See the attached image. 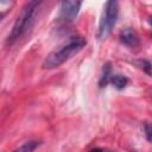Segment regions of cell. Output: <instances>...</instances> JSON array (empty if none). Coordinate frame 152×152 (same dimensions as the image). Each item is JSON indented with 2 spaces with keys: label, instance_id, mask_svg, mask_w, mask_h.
Instances as JSON below:
<instances>
[{
  "label": "cell",
  "instance_id": "6da1fadb",
  "mask_svg": "<svg viewBox=\"0 0 152 152\" xmlns=\"http://www.w3.org/2000/svg\"><path fill=\"white\" fill-rule=\"evenodd\" d=\"M87 44V40L83 37H71L66 43L61 45L58 49L51 51L44 59L42 68L43 69H55L70 59L74 55L80 52Z\"/></svg>",
  "mask_w": 152,
  "mask_h": 152
},
{
  "label": "cell",
  "instance_id": "7a4b0ae2",
  "mask_svg": "<svg viewBox=\"0 0 152 152\" xmlns=\"http://www.w3.org/2000/svg\"><path fill=\"white\" fill-rule=\"evenodd\" d=\"M43 0H31L28 1L20 11L19 15L17 17L13 28L7 38V43L8 44H13L18 38H20L31 26V23L33 20V15L34 12L37 11V8L39 7V5L42 4Z\"/></svg>",
  "mask_w": 152,
  "mask_h": 152
},
{
  "label": "cell",
  "instance_id": "3957f363",
  "mask_svg": "<svg viewBox=\"0 0 152 152\" xmlns=\"http://www.w3.org/2000/svg\"><path fill=\"white\" fill-rule=\"evenodd\" d=\"M118 15H119V0H107L99 24L97 37L100 40L106 39L110 34V32L113 31L116 24Z\"/></svg>",
  "mask_w": 152,
  "mask_h": 152
},
{
  "label": "cell",
  "instance_id": "277c9868",
  "mask_svg": "<svg viewBox=\"0 0 152 152\" xmlns=\"http://www.w3.org/2000/svg\"><path fill=\"white\" fill-rule=\"evenodd\" d=\"M119 40L122 45L129 49H138L140 46V37L138 32L132 27H126L120 31Z\"/></svg>",
  "mask_w": 152,
  "mask_h": 152
},
{
  "label": "cell",
  "instance_id": "5b68a950",
  "mask_svg": "<svg viewBox=\"0 0 152 152\" xmlns=\"http://www.w3.org/2000/svg\"><path fill=\"white\" fill-rule=\"evenodd\" d=\"M82 0H63L61 7V17L65 21H72L78 14Z\"/></svg>",
  "mask_w": 152,
  "mask_h": 152
},
{
  "label": "cell",
  "instance_id": "8992f818",
  "mask_svg": "<svg viewBox=\"0 0 152 152\" xmlns=\"http://www.w3.org/2000/svg\"><path fill=\"white\" fill-rule=\"evenodd\" d=\"M109 82H110L118 90H121V89H124V88L127 86L128 78H127L126 76H124V75H120V74H115V75L112 74L110 78H109Z\"/></svg>",
  "mask_w": 152,
  "mask_h": 152
},
{
  "label": "cell",
  "instance_id": "52a82bcc",
  "mask_svg": "<svg viewBox=\"0 0 152 152\" xmlns=\"http://www.w3.org/2000/svg\"><path fill=\"white\" fill-rule=\"evenodd\" d=\"M112 76V64L110 62H107L106 64H103V68H102V76L100 78V87H106L108 83H109V78Z\"/></svg>",
  "mask_w": 152,
  "mask_h": 152
},
{
  "label": "cell",
  "instance_id": "ba28073f",
  "mask_svg": "<svg viewBox=\"0 0 152 152\" xmlns=\"http://www.w3.org/2000/svg\"><path fill=\"white\" fill-rule=\"evenodd\" d=\"M134 64H135L138 68L142 69L148 76L151 75V63H150L147 59H138V61H134Z\"/></svg>",
  "mask_w": 152,
  "mask_h": 152
},
{
  "label": "cell",
  "instance_id": "9c48e42d",
  "mask_svg": "<svg viewBox=\"0 0 152 152\" xmlns=\"http://www.w3.org/2000/svg\"><path fill=\"white\" fill-rule=\"evenodd\" d=\"M38 145H39L38 141H27V142H25L24 145L19 146L15 151H26V152H31V151L36 150V147H37Z\"/></svg>",
  "mask_w": 152,
  "mask_h": 152
},
{
  "label": "cell",
  "instance_id": "30bf717a",
  "mask_svg": "<svg viewBox=\"0 0 152 152\" xmlns=\"http://www.w3.org/2000/svg\"><path fill=\"white\" fill-rule=\"evenodd\" d=\"M144 129H145V134H146L147 141H151V133H152V131H151V125H150L148 122H145V124H144Z\"/></svg>",
  "mask_w": 152,
  "mask_h": 152
}]
</instances>
